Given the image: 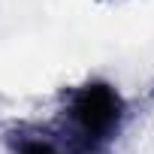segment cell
Returning <instances> with one entry per match:
<instances>
[{
    "instance_id": "2",
    "label": "cell",
    "mask_w": 154,
    "mask_h": 154,
    "mask_svg": "<svg viewBox=\"0 0 154 154\" xmlns=\"http://www.w3.org/2000/svg\"><path fill=\"white\" fill-rule=\"evenodd\" d=\"M9 154H69L51 124H15L6 130Z\"/></svg>"
},
{
    "instance_id": "1",
    "label": "cell",
    "mask_w": 154,
    "mask_h": 154,
    "mask_svg": "<svg viewBox=\"0 0 154 154\" xmlns=\"http://www.w3.org/2000/svg\"><path fill=\"white\" fill-rule=\"evenodd\" d=\"M127 115L130 106L112 82L85 79L63 94L51 127L69 154H109L124 133Z\"/></svg>"
}]
</instances>
